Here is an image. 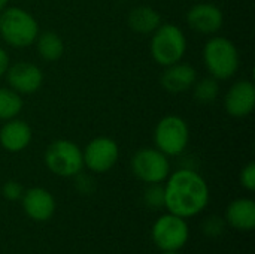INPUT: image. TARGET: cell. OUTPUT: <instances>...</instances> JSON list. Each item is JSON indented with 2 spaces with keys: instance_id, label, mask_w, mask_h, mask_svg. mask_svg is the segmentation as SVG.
<instances>
[{
  "instance_id": "obj_1",
  "label": "cell",
  "mask_w": 255,
  "mask_h": 254,
  "mask_svg": "<svg viewBox=\"0 0 255 254\" xmlns=\"http://www.w3.org/2000/svg\"><path fill=\"white\" fill-rule=\"evenodd\" d=\"M209 204L206 180L194 169L182 168L172 172L164 184V208L182 219L200 214Z\"/></svg>"
},
{
  "instance_id": "obj_2",
  "label": "cell",
  "mask_w": 255,
  "mask_h": 254,
  "mask_svg": "<svg viewBox=\"0 0 255 254\" xmlns=\"http://www.w3.org/2000/svg\"><path fill=\"white\" fill-rule=\"evenodd\" d=\"M39 24L36 18L22 7H4L0 12V37L12 48H27L36 42Z\"/></svg>"
},
{
  "instance_id": "obj_3",
  "label": "cell",
  "mask_w": 255,
  "mask_h": 254,
  "mask_svg": "<svg viewBox=\"0 0 255 254\" xmlns=\"http://www.w3.org/2000/svg\"><path fill=\"white\" fill-rule=\"evenodd\" d=\"M203 63L212 78L227 81L233 78L241 67L239 49L224 36L211 37L203 48Z\"/></svg>"
},
{
  "instance_id": "obj_4",
  "label": "cell",
  "mask_w": 255,
  "mask_h": 254,
  "mask_svg": "<svg viewBox=\"0 0 255 254\" xmlns=\"http://www.w3.org/2000/svg\"><path fill=\"white\" fill-rule=\"evenodd\" d=\"M187 52V37L176 24H160L151 37V55L163 67L182 61Z\"/></svg>"
},
{
  "instance_id": "obj_5",
  "label": "cell",
  "mask_w": 255,
  "mask_h": 254,
  "mask_svg": "<svg viewBox=\"0 0 255 254\" xmlns=\"http://www.w3.org/2000/svg\"><path fill=\"white\" fill-rule=\"evenodd\" d=\"M190 142V127L179 115L163 117L154 129V145L167 157L181 156Z\"/></svg>"
},
{
  "instance_id": "obj_6",
  "label": "cell",
  "mask_w": 255,
  "mask_h": 254,
  "mask_svg": "<svg viewBox=\"0 0 255 254\" xmlns=\"http://www.w3.org/2000/svg\"><path fill=\"white\" fill-rule=\"evenodd\" d=\"M45 165L57 177L73 178L84 169L82 150L73 141L57 139L45 151Z\"/></svg>"
},
{
  "instance_id": "obj_7",
  "label": "cell",
  "mask_w": 255,
  "mask_h": 254,
  "mask_svg": "<svg viewBox=\"0 0 255 254\" xmlns=\"http://www.w3.org/2000/svg\"><path fill=\"white\" fill-rule=\"evenodd\" d=\"M151 237L158 250L179 252L188 243L190 228L185 219L167 213L155 220L151 229Z\"/></svg>"
},
{
  "instance_id": "obj_8",
  "label": "cell",
  "mask_w": 255,
  "mask_h": 254,
  "mask_svg": "<svg viewBox=\"0 0 255 254\" xmlns=\"http://www.w3.org/2000/svg\"><path fill=\"white\" fill-rule=\"evenodd\" d=\"M133 175L145 184H161L170 175V162L157 148H140L131 157Z\"/></svg>"
},
{
  "instance_id": "obj_9",
  "label": "cell",
  "mask_w": 255,
  "mask_h": 254,
  "mask_svg": "<svg viewBox=\"0 0 255 254\" xmlns=\"http://www.w3.org/2000/svg\"><path fill=\"white\" fill-rule=\"evenodd\" d=\"M84 166L94 174L109 172L120 159L118 144L108 136H99L91 139L82 150Z\"/></svg>"
},
{
  "instance_id": "obj_10",
  "label": "cell",
  "mask_w": 255,
  "mask_h": 254,
  "mask_svg": "<svg viewBox=\"0 0 255 254\" xmlns=\"http://www.w3.org/2000/svg\"><path fill=\"white\" fill-rule=\"evenodd\" d=\"M9 88L18 94H33L43 84V72L39 66L30 61H16L9 64L6 72Z\"/></svg>"
},
{
  "instance_id": "obj_11",
  "label": "cell",
  "mask_w": 255,
  "mask_h": 254,
  "mask_svg": "<svg viewBox=\"0 0 255 254\" xmlns=\"http://www.w3.org/2000/svg\"><path fill=\"white\" fill-rule=\"evenodd\" d=\"M255 108V85L250 79H241L235 82L226 97L224 109L235 118H245L253 114Z\"/></svg>"
},
{
  "instance_id": "obj_12",
  "label": "cell",
  "mask_w": 255,
  "mask_h": 254,
  "mask_svg": "<svg viewBox=\"0 0 255 254\" xmlns=\"http://www.w3.org/2000/svg\"><path fill=\"white\" fill-rule=\"evenodd\" d=\"M187 24L200 34H215L224 24V13L212 3H196L187 12Z\"/></svg>"
},
{
  "instance_id": "obj_13",
  "label": "cell",
  "mask_w": 255,
  "mask_h": 254,
  "mask_svg": "<svg viewBox=\"0 0 255 254\" xmlns=\"http://www.w3.org/2000/svg\"><path fill=\"white\" fill-rule=\"evenodd\" d=\"M21 205L25 216L34 222H48L55 213V199L52 193L43 187L24 190Z\"/></svg>"
},
{
  "instance_id": "obj_14",
  "label": "cell",
  "mask_w": 255,
  "mask_h": 254,
  "mask_svg": "<svg viewBox=\"0 0 255 254\" xmlns=\"http://www.w3.org/2000/svg\"><path fill=\"white\" fill-rule=\"evenodd\" d=\"M31 139V127L18 117L4 121L0 127V145L9 153H19L25 150L30 145Z\"/></svg>"
},
{
  "instance_id": "obj_15",
  "label": "cell",
  "mask_w": 255,
  "mask_h": 254,
  "mask_svg": "<svg viewBox=\"0 0 255 254\" xmlns=\"http://www.w3.org/2000/svg\"><path fill=\"white\" fill-rule=\"evenodd\" d=\"M196 81H197L196 69L191 64L182 63V61L167 66L160 79L163 88L173 94L184 93V91L193 88Z\"/></svg>"
},
{
  "instance_id": "obj_16",
  "label": "cell",
  "mask_w": 255,
  "mask_h": 254,
  "mask_svg": "<svg viewBox=\"0 0 255 254\" xmlns=\"http://www.w3.org/2000/svg\"><path fill=\"white\" fill-rule=\"evenodd\" d=\"M226 223L238 231L255 229V202L250 198H239L229 204L226 210Z\"/></svg>"
},
{
  "instance_id": "obj_17",
  "label": "cell",
  "mask_w": 255,
  "mask_h": 254,
  "mask_svg": "<svg viewBox=\"0 0 255 254\" xmlns=\"http://www.w3.org/2000/svg\"><path fill=\"white\" fill-rule=\"evenodd\" d=\"M161 24V15L151 6H137L128 13V25L139 34H151Z\"/></svg>"
},
{
  "instance_id": "obj_18",
  "label": "cell",
  "mask_w": 255,
  "mask_h": 254,
  "mask_svg": "<svg viewBox=\"0 0 255 254\" xmlns=\"http://www.w3.org/2000/svg\"><path fill=\"white\" fill-rule=\"evenodd\" d=\"M36 49H37V54L45 61H57L64 54V42L54 31L39 33L36 39Z\"/></svg>"
},
{
  "instance_id": "obj_19",
  "label": "cell",
  "mask_w": 255,
  "mask_h": 254,
  "mask_svg": "<svg viewBox=\"0 0 255 254\" xmlns=\"http://www.w3.org/2000/svg\"><path fill=\"white\" fill-rule=\"evenodd\" d=\"M24 102L21 94L9 87L0 88V121H7L16 118L22 111Z\"/></svg>"
},
{
  "instance_id": "obj_20",
  "label": "cell",
  "mask_w": 255,
  "mask_h": 254,
  "mask_svg": "<svg viewBox=\"0 0 255 254\" xmlns=\"http://www.w3.org/2000/svg\"><path fill=\"white\" fill-rule=\"evenodd\" d=\"M194 99L202 105H211L214 103L220 96V82L218 79L208 76L200 81H196L193 85Z\"/></svg>"
},
{
  "instance_id": "obj_21",
  "label": "cell",
  "mask_w": 255,
  "mask_h": 254,
  "mask_svg": "<svg viewBox=\"0 0 255 254\" xmlns=\"http://www.w3.org/2000/svg\"><path fill=\"white\" fill-rule=\"evenodd\" d=\"M143 192V202L152 210L164 208V186L161 184H146Z\"/></svg>"
},
{
  "instance_id": "obj_22",
  "label": "cell",
  "mask_w": 255,
  "mask_h": 254,
  "mask_svg": "<svg viewBox=\"0 0 255 254\" xmlns=\"http://www.w3.org/2000/svg\"><path fill=\"white\" fill-rule=\"evenodd\" d=\"M224 228H226V220L221 219V217H218V216H209L202 223L203 234L206 237H211V238H217V237L223 235Z\"/></svg>"
},
{
  "instance_id": "obj_23",
  "label": "cell",
  "mask_w": 255,
  "mask_h": 254,
  "mask_svg": "<svg viewBox=\"0 0 255 254\" xmlns=\"http://www.w3.org/2000/svg\"><path fill=\"white\" fill-rule=\"evenodd\" d=\"M22 193H24L22 186H21L18 181H13V180H10V181L4 183V184H3V187H1V195H3L7 201H10V202L21 201Z\"/></svg>"
},
{
  "instance_id": "obj_24",
  "label": "cell",
  "mask_w": 255,
  "mask_h": 254,
  "mask_svg": "<svg viewBox=\"0 0 255 254\" xmlns=\"http://www.w3.org/2000/svg\"><path fill=\"white\" fill-rule=\"evenodd\" d=\"M241 184L244 189H247L248 192H254L255 190V163L250 162L247 166H244V169L241 171Z\"/></svg>"
},
{
  "instance_id": "obj_25",
  "label": "cell",
  "mask_w": 255,
  "mask_h": 254,
  "mask_svg": "<svg viewBox=\"0 0 255 254\" xmlns=\"http://www.w3.org/2000/svg\"><path fill=\"white\" fill-rule=\"evenodd\" d=\"M73 178H75V186H76V189H78L81 193L87 195V193H91V192L94 190V180H93L91 177L84 175V174L79 172V174L75 175Z\"/></svg>"
},
{
  "instance_id": "obj_26",
  "label": "cell",
  "mask_w": 255,
  "mask_h": 254,
  "mask_svg": "<svg viewBox=\"0 0 255 254\" xmlns=\"http://www.w3.org/2000/svg\"><path fill=\"white\" fill-rule=\"evenodd\" d=\"M9 64H10L9 54L6 52V49H4V48H1V46H0V79L6 75Z\"/></svg>"
},
{
  "instance_id": "obj_27",
  "label": "cell",
  "mask_w": 255,
  "mask_h": 254,
  "mask_svg": "<svg viewBox=\"0 0 255 254\" xmlns=\"http://www.w3.org/2000/svg\"><path fill=\"white\" fill-rule=\"evenodd\" d=\"M7 3H9V0H0V12H1L4 7H7Z\"/></svg>"
},
{
  "instance_id": "obj_28",
  "label": "cell",
  "mask_w": 255,
  "mask_h": 254,
  "mask_svg": "<svg viewBox=\"0 0 255 254\" xmlns=\"http://www.w3.org/2000/svg\"><path fill=\"white\" fill-rule=\"evenodd\" d=\"M161 254H181L179 252H161Z\"/></svg>"
}]
</instances>
